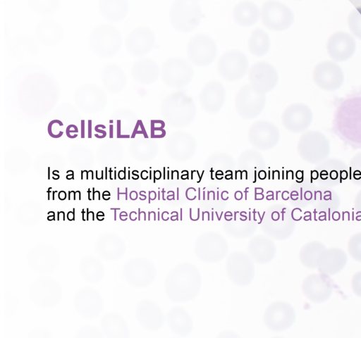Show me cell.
<instances>
[{
	"mask_svg": "<svg viewBox=\"0 0 361 338\" xmlns=\"http://www.w3.org/2000/svg\"><path fill=\"white\" fill-rule=\"evenodd\" d=\"M66 178H67V179H71V178H72V179H73V178L74 179V177H73V175H68L66 176Z\"/></svg>",
	"mask_w": 361,
	"mask_h": 338,
	"instance_id": "83f0119b",
	"label": "cell"
},
{
	"mask_svg": "<svg viewBox=\"0 0 361 338\" xmlns=\"http://www.w3.org/2000/svg\"><path fill=\"white\" fill-rule=\"evenodd\" d=\"M154 180L155 179H159L161 177V174L160 171L156 170V171H154Z\"/></svg>",
	"mask_w": 361,
	"mask_h": 338,
	"instance_id": "44dd1931",
	"label": "cell"
},
{
	"mask_svg": "<svg viewBox=\"0 0 361 338\" xmlns=\"http://www.w3.org/2000/svg\"><path fill=\"white\" fill-rule=\"evenodd\" d=\"M59 175H57L56 176V175H53V179H54V180H57V179H59Z\"/></svg>",
	"mask_w": 361,
	"mask_h": 338,
	"instance_id": "4dcf8cb0",
	"label": "cell"
},
{
	"mask_svg": "<svg viewBox=\"0 0 361 338\" xmlns=\"http://www.w3.org/2000/svg\"><path fill=\"white\" fill-rule=\"evenodd\" d=\"M92 199H94L95 197L97 198V199H100V193L99 191H94V188L92 189Z\"/></svg>",
	"mask_w": 361,
	"mask_h": 338,
	"instance_id": "9a60e30c",
	"label": "cell"
},
{
	"mask_svg": "<svg viewBox=\"0 0 361 338\" xmlns=\"http://www.w3.org/2000/svg\"><path fill=\"white\" fill-rule=\"evenodd\" d=\"M118 175L120 179H126V168H124V170H121Z\"/></svg>",
	"mask_w": 361,
	"mask_h": 338,
	"instance_id": "2e32d148",
	"label": "cell"
},
{
	"mask_svg": "<svg viewBox=\"0 0 361 338\" xmlns=\"http://www.w3.org/2000/svg\"><path fill=\"white\" fill-rule=\"evenodd\" d=\"M102 198H103L104 199H105V200H106V199L108 200V199H110V196H108V195H107V196H106V195H102Z\"/></svg>",
	"mask_w": 361,
	"mask_h": 338,
	"instance_id": "484cf974",
	"label": "cell"
},
{
	"mask_svg": "<svg viewBox=\"0 0 361 338\" xmlns=\"http://www.w3.org/2000/svg\"><path fill=\"white\" fill-rule=\"evenodd\" d=\"M82 220H86L85 218V212L84 210L82 211Z\"/></svg>",
	"mask_w": 361,
	"mask_h": 338,
	"instance_id": "4316f807",
	"label": "cell"
},
{
	"mask_svg": "<svg viewBox=\"0 0 361 338\" xmlns=\"http://www.w3.org/2000/svg\"><path fill=\"white\" fill-rule=\"evenodd\" d=\"M265 96L254 89L250 84L243 85L235 97V106L238 114L245 119H252L263 111Z\"/></svg>",
	"mask_w": 361,
	"mask_h": 338,
	"instance_id": "8992f818",
	"label": "cell"
},
{
	"mask_svg": "<svg viewBox=\"0 0 361 338\" xmlns=\"http://www.w3.org/2000/svg\"><path fill=\"white\" fill-rule=\"evenodd\" d=\"M250 85L257 92L265 94L272 90L278 82L274 66L267 61L255 62L248 70Z\"/></svg>",
	"mask_w": 361,
	"mask_h": 338,
	"instance_id": "ba28073f",
	"label": "cell"
},
{
	"mask_svg": "<svg viewBox=\"0 0 361 338\" xmlns=\"http://www.w3.org/2000/svg\"><path fill=\"white\" fill-rule=\"evenodd\" d=\"M51 189V187H50V188H49V190L47 191V192H48V199H49V200L50 199V193H51L50 189Z\"/></svg>",
	"mask_w": 361,
	"mask_h": 338,
	"instance_id": "f546056e",
	"label": "cell"
},
{
	"mask_svg": "<svg viewBox=\"0 0 361 338\" xmlns=\"http://www.w3.org/2000/svg\"><path fill=\"white\" fill-rule=\"evenodd\" d=\"M203 18L202 8L195 1L178 0L171 6L169 18L176 30L188 33L195 30Z\"/></svg>",
	"mask_w": 361,
	"mask_h": 338,
	"instance_id": "6da1fadb",
	"label": "cell"
},
{
	"mask_svg": "<svg viewBox=\"0 0 361 338\" xmlns=\"http://www.w3.org/2000/svg\"><path fill=\"white\" fill-rule=\"evenodd\" d=\"M149 202L150 201V200H154L156 197V194L154 192H150L149 194Z\"/></svg>",
	"mask_w": 361,
	"mask_h": 338,
	"instance_id": "ffe728a7",
	"label": "cell"
},
{
	"mask_svg": "<svg viewBox=\"0 0 361 338\" xmlns=\"http://www.w3.org/2000/svg\"><path fill=\"white\" fill-rule=\"evenodd\" d=\"M59 199L61 200H64L66 197V194L64 191H61L59 193Z\"/></svg>",
	"mask_w": 361,
	"mask_h": 338,
	"instance_id": "e0dca14e",
	"label": "cell"
},
{
	"mask_svg": "<svg viewBox=\"0 0 361 338\" xmlns=\"http://www.w3.org/2000/svg\"><path fill=\"white\" fill-rule=\"evenodd\" d=\"M249 70L247 55L239 50L224 52L217 62L220 76L228 81H236L243 77Z\"/></svg>",
	"mask_w": 361,
	"mask_h": 338,
	"instance_id": "277c9868",
	"label": "cell"
},
{
	"mask_svg": "<svg viewBox=\"0 0 361 338\" xmlns=\"http://www.w3.org/2000/svg\"><path fill=\"white\" fill-rule=\"evenodd\" d=\"M56 191H54V192H53V194H52V199H53V200L55 199V196H54V194H55V193H56Z\"/></svg>",
	"mask_w": 361,
	"mask_h": 338,
	"instance_id": "1f68e13d",
	"label": "cell"
},
{
	"mask_svg": "<svg viewBox=\"0 0 361 338\" xmlns=\"http://www.w3.org/2000/svg\"><path fill=\"white\" fill-rule=\"evenodd\" d=\"M77 198H78L79 200H80V199H81V198H80V191H76V192H75V196H74V199H74V200H75Z\"/></svg>",
	"mask_w": 361,
	"mask_h": 338,
	"instance_id": "cb8c5ba5",
	"label": "cell"
},
{
	"mask_svg": "<svg viewBox=\"0 0 361 338\" xmlns=\"http://www.w3.org/2000/svg\"><path fill=\"white\" fill-rule=\"evenodd\" d=\"M67 218L69 220H75V209L73 208V211H70L67 214Z\"/></svg>",
	"mask_w": 361,
	"mask_h": 338,
	"instance_id": "5bb4252c",
	"label": "cell"
},
{
	"mask_svg": "<svg viewBox=\"0 0 361 338\" xmlns=\"http://www.w3.org/2000/svg\"><path fill=\"white\" fill-rule=\"evenodd\" d=\"M186 54L191 64L198 67L209 65L216 57V44L211 36L204 33L197 34L188 41Z\"/></svg>",
	"mask_w": 361,
	"mask_h": 338,
	"instance_id": "3957f363",
	"label": "cell"
},
{
	"mask_svg": "<svg viewBox=\"0 0 361 338\" xmlns=\"http://www.w3.org/2000/svg\"><path fill=\"white\" fill-rule=\"evenodd\" d=\"M49 175H48V179H50V172H49Z\"/></svg>",
	"mask_w": 361,
	"mask_h": 338,
	"instance_id": "836d02e7",
	"label": "cell"
},
{
	"mask_svg": "<svg viewBox=\"0 0 361 338\" xmlns=\"http://www.w3.org/2000/svg\"><path fill=\"white\" fill-rule=\"evenodd\" d=\"M194 70L189 61L175 56L169 58L163 66V79L167 85L180 89L187 86L192 80Z\"/></svg>",
	"mask_w": 361,
	"mask_h": 338,
	"instance_id": "5b68a950",
	"label": "cell"
},
{
	"mask_svg": "<svg viewBox=\"0 0 361 338\" xmlns=\"http://www.w3.org/2000/svg\"><path fill=\"white\" fill-rule=\"evenodd\" d=\"M196 147L194 137L185 132H176L169 139V154L176 161L190 159L195 154Z\"/></svg>",
	"mask_w": 361,
	"mask_h": 338,
	"instance_id": "30bf717a",
	"label": "cell"
},
{
	"mask_svg": "<svg viewBox=\"0 0 361 338\" xmlns=\"http://www.w3.org/2000/svg\"><path fill=\"white\" fill-rule=\"evenodd\" d=\"M102 195H108V196H110V193H109L108 191H104V192L102 193Z\"/></svg>",
	"mask_w": 361,
	"mask_h": 338,
	"instance_id": "f1b7e54d",
	"label": "cell"
},
{
	"mask_svg": "<svg viewBox=\"0 0 361 338\" xmlns=\"http://www.w3.org/2000/svg\"><path fill=\"white\" fill-rule=\"evenodd\" d=\"M147 173H148L146 170L142 171L141 173L142 178L144 180L147 179L148 177Z\"/></svg>",
	"mask_w": 361,
	"mask_h": 338,
	"instance_id": "603a6c76",
	"label": "cell"
},
{
	"mask_svg": "<svg viewBox=\"0 0 361 338\" xmlns=\"http://www.w3.org/2000/svg\"><path fill=\"white\" fill-rule=\"evenodd\" d=\"M271 45L268 33L261 27L254 29L247 41L249 52L254 56L262 57L266 55Z\"/></svg>",
	"mask_w": 361,
	"mask_h": 338,
	"instance_id": "4fadbf2b",
	"label": "cell"
},
{
	"mask_svg": "<svg viewBox=\"0 0 361 338\" xmlns=\"http://www.w3.org/2000/svg\"><path fill=\"white\" fill-rule=\"evenodd\" d=\"M166 117L170 125L183 127L190 125L196 114L192 99L185 92L179 91L170 95L166 101Z\"/></svg>",
	"mask_w": 361,
	"mask_h": 338,
	"instance_id": "7a4b0ae2",
	"label": "cell"
},
{
	"mask_svg": "<svg viewBox=\"0 0 361 338\" xmlns=\"http://www.w3.org/2000/svg\"><path fill=\"white\" fill-rule=\"evenodd\" d=\"M128 179H130V170H128Z\"/></svg>",
	"mask_w": 361,
	"mask_h": 338,
	"instance_id": "e575fe53",
	"label": "cell"
},
{
	"mask_svg": "<svg viewBox=\"0 0 361 338\" xmlns=\"http://www.w3.org/2000/svg\"><path fill=\"white\" fill-rule=\"evenodd\" d=\"M262 25L270 30L281 31L286 29L292 20L290 10L277 1H267L260 8Z\"/></svg>",
	"mask_w": 361,
	"mask_h": 338,
	"instance_id": "52a82bcc",
	"label": "cell"
},
{
	"mask_svg": "<svg viewBox=\"0 0 361 338\" xmlns=\"http://www.w3.org/2000/svg\"><path fill=\"white\" fill-rule=\"evenodd\" d=\"M232 16L238 25L250 27L260 18V9L251 1H242L233 8Z\"/></svg>",
	"mask_w": 361,
	"mask_h": 338,
	"instance_id": "7c38bea8",
	"label": "cell"
},
{
	"mask_svg": "<svg viewBox=\"0 0 361 338\" xmlns=\"http://www.w3.org/2000/svg\"><path fill=\"white\" fill-rule=\"evenodd\" d=\"M250 144L261 150L270 149L276 144L279 132L274 125L267 120H259L252 124L248 132Z\"/></svg>",
	"mask_w": 361,
	"mask_h": 338,
	"instance_id": "9c48e42d",
	"label": "cell"
},
{
	"mask_svg": "<svg viewBox=\"0 0 361 338\" xmlns=\"http://www.w3.org/2000/svg\"><path fill=\"white\" fill-rule=\"evenodd\" d=\"M259 177L260 179H264L266 177V173L264 170H261L259 173Z\"/></svg>",
	"mask_w": 361,
	"mask_h": 338,
	"instance_id": "7402d4cb",
	"label": "cell"
},
{
	"mask_svg": "<svg viewBox=\"0 0 361 338\" xmlns=\"http://www.w3.org/2000/svg\"><path fill=\"white\" fill-rule=\"evenodd\" d=\"M105 179H107V168H106V175H105Z\"/></svg>",
	"mask_w": 361,
	"mask_h": 338,
	"instance_id": "d6a6232c",
	"label": "cell"
},
{
	"mask_svg": "<svg viewBox=\"0 0 361 338\" xmlns=\"http://www.w3.org/2000/svg\"><path fill=\"white\" fill-rule=\"evenodd\" d=\"M243 197V194L240 192L239 191H237L235 194V198L237 199V200H240Z\"/></svg>",
	"mask_w": 361,
	"mask_h": 338,
	"instance_id": "d6986e66",
	"label": "cell"
},
{
	"mask_svg": "<svg viewBox=\"0 0 361 338\" xmlns=\"http://www.w3.org/2000/svg\"><path fill=\"white\" fill-rule=\"evenodd\" d=\"M226 97L224 85L213 80L207 83L200 93V102L203 109L209 113H216L223 106Z\"/></svg>",
	"mask_w": 361,
	"mask_h": 338,
	"instance_id": "8fae6325",
	"label": "cell"
},
{
	"mask_svg": "<svg viewBox=\"0 0 361 338\" xmlns=\"http://www.w3.org/2000/svg\"><path fill=\"white\" fill-rule=\"evenodd\" d=\"M87 193H88V199L92 200V199L91 198V196H90L91 191L90 189H88Z\"/></svg>",
	"mask_w": 361,
	"mask_h": 338,
	"instance_id": "d4e9b609",
	"label": "cell"
},
{
	"mask_svg": "<svg viewBox=\"0 0 361 338\" xmlns=\"http://www.w3.org/2000/svg\"><path fill=\"white\" fill-rule=\"evenodd\" d=\"M137 194L136 193V192L135 191H132L130 194V198L133 200H135L137 199Z\"/></svg>",
	"mask_w": 361,
	"mask_h": 338,
	"instance_id": "ac0fdd59",
	"label": "cell"
}]
</instances>
